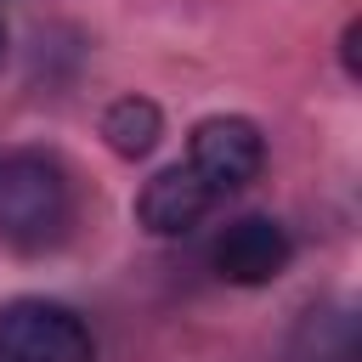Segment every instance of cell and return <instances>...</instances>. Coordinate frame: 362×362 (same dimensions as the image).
<instances>
[{"label":"cell","instance_id":"cell-7","mask_svg":"<svg viewBox=\"0 0 362 362\" xmlns=\"http://www.w3.org/2000/svg\"><path fill=\"white\" fill-rule=\"evenodd\" d=\"M164 136V113L147 102V96H119L107 113H102V141L119 153V158H147Z\"/></svg>","mask_w":362,"mask_h":362},{"label":"cell","instance_id":"cell-9","mask_svg":"<svg viewBox=\"0 0 362 362\" xmlns=\"http://www.w3.org/2000/svg\"><path fill=\"white\" fill-rule=\"evenodd\" d=\"M0 62H6V23H0Z\"/></svg>","mask_w":362,"mask_h":362},{"label":"cell","instance_id":"cell-4","mask_svg":"<svg viewBox=\"0 0 362 362\" xmlns=\"http://www.w3.org/2000/svg\"><path fill=\"white\" fill-rule=\"evenodd\" d=\"M209 260H215V272H221L226 283L260 288V283H272V277L288 272L294 243H288V232H283L272 215H243V221H232V226L215 238Z\"/></svg>","mask_w":362,"mask_h":362},{"label":"cell","instance_id":"cell-1","mask_svg":"<svg viewBox=\"0 0 362 362\" xmlns=\"http://www.w3.org/2000/svg\"><path fill=\"white\" fill-rule=\"evenodd\" d=\"M68 221H74L68 170L40 147L0 153V243L40 255L68 238Z\"/></svg>","mask_w":362,"mask_h":362},{"label":"cell","instance_id":"cell-8","mask_svg":"<svg viewBox=\"0 0 362 362\" xmlns=\"http://www.w3.org/2000/svg\"><path fill=\"white\" fill-rule=\"evenodd\" d=\"M345 68H351V79H356V23L345 28Z\"/></svg>","mask_w":362,"mask_h":362},{"label":"cell","instance_id":"cell-6","mask_svg":"<svg viewBox=\"0 0 362 362\" xmlns=\"http://www.w3.org/2000/svg\"><path fill=\"white\" fill-rule=\"evenodd\" d=\"M288 362H362V334H356V311L345 300L311 305L294 334H288Z\"/></svg>","mask_w":362,"mask_h":362},{"label":"cell","instance_id":"cell-2","mask_svg":"<svg viewBox=\"0 0 362 362\" xmlns=\"http://www.w3.org/2000/svg\"><path fill=\"white\" fill-rule=\"evenodd\" d=\"M0 362H96V339L57 300H6L0 305Z\"/></svg>","mask_w":362,"mask_h":362},{"label":"cell","instance_id":"cell-3","mask_svg":"<svg viewBox=\"0 0 362 362\" xmlns=\"http://www.w3.org/2000/svg\"><path fill=\"white\" fill-rule=\"evenodd\" d=\"M187 170H192L215 198L249 187V181L266 170V136H260V124L243 119V113L204 119V124L192 130V141H187Z\"/></svg>","mask_w":362,"mask_h":362},{"label":"cell","instance_id":"cell-5","mask_svg":"<svg viewBox=\"0 0 362 362\" xmlns=\"http://www.w3.org/2000/svg\"><path fill=\"white\" fill-rule=\"evenodd\" d=\"M215 204H221V198H215L187 164H170V170H158V175L141 187L136 215H141L147 232H158V238H181V232H192Z\"/></svg>","mask_w":362,"mask_h":362}]
</instances>
